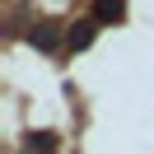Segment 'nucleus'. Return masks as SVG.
<instances>
[{"instance_id":"f257e3e1","label":"nucleus","mask_w":154,"mask_h":154,"mask_svg":"<svg viewBox=\"0 0 154 154\" xmlns=\"http://www.w3.org/2000/svg\"><path fill=\"white\" fill-rule=\"evenodd\" d=\"M33 42H38L42 51H56V42H61V33H56V23H38V28H33Z\"/></svg>"},{"instance_id":"f03ea898","label":"nucleus","mask_w":154,"mask_h":154,"mask_svg":"<svg viewBox=\"0 0 154 154\" xmlns=\"http://www.w3.org/2000/svg\"><path fill=\"white\" fill-rule=\"evenodd\" d=\"M94 28H98V23L94 19H79V28H70V47H89V42H94Z\"/></svg>"},{"instance_id":"7ed1b4c3","label":"nucleus","mask_w":154,"mask_h":154,"mask_svg":"<svg viewBox=\"0 0 154 154\" xmlns=\"http://www.w3.org/2000/svg\"><path fill=\"white\" fill-rule=\"evenodd\" d=\"M28 149H33V154H51V149H56V140H51V131H38V135L28 140Z\"/></svg>"},{"instance_id":"20e7f679","label":"nucleus","mask_w":154,"mask_h":154,"mask_svg":"<svg viewBox=\"0 0 154 154\" xmlns=\"http://www.w3.org/2000/svg\"><path fill=\"white\" fill-rule=\"evenodd\" d=\"M122 10H126L122 0H98V19H107V23H112V19H122Z\"/></svg>"}]
</instances>
